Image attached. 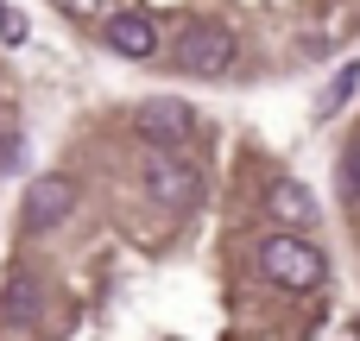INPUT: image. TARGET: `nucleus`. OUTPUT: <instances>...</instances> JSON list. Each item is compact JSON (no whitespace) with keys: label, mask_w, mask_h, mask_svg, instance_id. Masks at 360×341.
<instances>
[{"label":"nucleus","mask_w":360,"mask_h":341,"mask_svg":"<svg viewBox=\"0 0 360 341\" xmlns=\"http://www.w3.org/2000/svg\"><path fill=\"white\" fill-rule=\"evenodd\" d=\"M259 272H266L272 285H285V291H316V285H329V253H323L316 240L278 228V234L259 240Z\"/></svg>","instance_id":"obj_1"},{"label":"nucleus","mask_w":360,"mask_h":341,"mask_svg":"<svg viewBox=\"0 0 360 341\" xmlns=\"http://www.w3.org/2000/svg\"><path fill=\"white\" fill-rule=\"evenodd\" d=\"M6 316H32V278H13L6 285Z\"/></svg>","instance_id":"obj_10"},{"label":"nucleus","mask_w":360,"mask_h":341,"mask_svg":"<svg viewBox=\"0 0 360 341\" xmlns=\"http://www.w3.org/2000/svg\"><path fill=\"white\" fill-rule=\"evenodd\" d=\"M171 63L184 76H228L234 70V32L221 19H190L177 38H171Z\"/></svg>","instance_id":"obj_2"},{"label":"nucleus","mask_w":360,"mask_h":341,"mask_svg":"<svg viewBox=\"0 0 360 341\" xmlns=\"http://www.w3.org/2000/svg\"><path fill=\"white\" fill-rule=\"evenodd\" d=\"M70 202H76V184L70 177H38L25 190V234H51L70 215Z\"/></svg>","instance_id":"obj_6"},{"label":"nucleus","mask_w":360,"mask_h":341,"mask_svg":"<svg viewBox=\"0 0 360 341\" xmlns=\"http://www.w3.org/2000/svg\"><path fill=\"white\" fill-rule=\"evenodd\" d=\"M25 32H32V25H25V13L0 0V44H25Z\"/></svg>","instance_id":"obj_9"},{"label":"nucleus","mask_w":360,"mask_h":341,"mask_svg":"<svg viewBox=\"0 0 360 341\" xmlns=\"http://www.w3.org/2000/svg\"><path fill=\"white\" fill-rule=\"evenodd\" d=\"M101 38H108V51H114V57H133V63L158 57V19H152V13H139V6L114 13V19L101 25Z\"/></svg>","instance_id":"obj_5"},{"label":"nucleus","mask_w":360,"mask_h":341,"mask_svg":"<svg viewBox=\"0 0 360 341\" xmlns=\"http://www.w3.org/2000/svg\"><path fill=\"white\" fill-rule=\"evenodd\" d=\"M146 196L158 202V209H196L202 202V171L190 165V158H177V152H152L146 158Z\"/></svg>","instance_id":"obj_4"},{"label":"nucleus","mask_w":360,"mask_h":341,"mask_svg":"<svg viewBox=\"0 0 360 341\" xmlns=\"http://www.w3.org/2000/svg\"><path fill=\"white\" fill-rule=\"evenodd\" d=\"M133 133H139L152 152H184V146L202 133V120H196V108H190V101H177V95H152V101H139Z\"/></svg>","instance_id":"obj_3"},{"label":"nucleus","mask_w":360,"mask_h":341,"mask_svg":"<svg viewBox=\"0 0 360 341\" xmlns=\"http://www.w3.org/2000/svg\"><path fill=\"white\" fill-rule=\"evenodd\" d=\"M354 89H360V63H348V70H342V76L329 82V95L316 101V114H342V101H348Z\"/></svg>","instance_id":"obj_8"},{"label":"nucleus","mask_w":360,"mask_h":341,"mask_svg":"<svg viewBox=\"0 0 360 341\" xmlns=\"http://www.w3.org/2000/svg\"><path fill=\"white\" fill-rule=\"evenodd\" d=\"M266 209H272V221H278L285 234H297V228H310V221H316V196H310L297 177H278V184L266 190Z\"/></svg>","instance_id":"obj_7"},{"label":"nucleus","mask_w":360,"mask_h":341,"mask_svg":"<svg viewBox=\"0 0 360 341\" xmlns=\"http://www.w3.org/2000/svg\"><path fill=\"white\" fill-rule=\"evenodd\" d=\"M63 13H76V19H89V13H101V0H57Z\"/></svg>","instance_id":"obj_11"},{"label":"nucleus","mask_w":360,"mask_h":341,"mask_svg":"<svg viewBox=\"0 0 360 341\" xmlns=\"http://www.w3.org/2000/svg\"><path fill=\"white\" fill-rule=\"evenodd\" d=\"M348 190H354V196H360V146H354V152H348Z\"/></svg>","instance_id":"obj_12"}]
</instances>
